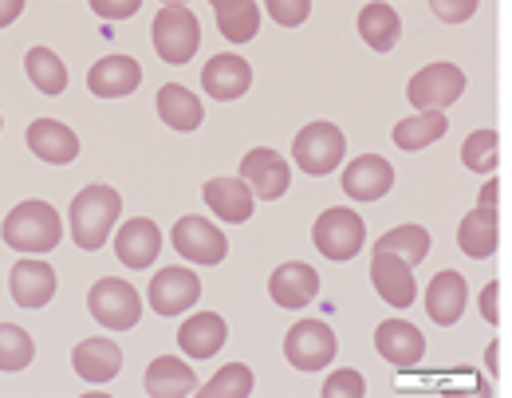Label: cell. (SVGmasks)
<instances>
[{"mask_svg":"<svg viewBox=\"0 0 512 398\" xmlns=\"http://www.w3.org/2000/svg\"><path fill=\"white\" fill-rule=\"evenodd\" d=\"M123 213V198L111 190V186H87L71 198L67 209V221H71V241L83 249V253H95L107 245L111 237V225L119 221Z\"/></svg>","mask_w":512,"mask_h":398,"instance_id":"1","label":"cell"},{"mask_svg":"<svg viewBox=\"0 0 512 398\" xmlns=\"http://www.w3.org/2000/svg\"><path fill=\"white\" fill-rule=\"evenodd\" d=\"M0 233H4V245L16 249V253H52L60 245V237H64V225H60L56 205H48V201H20L4 217Z\"/></svg>","mask_w":512,"mask_h":398,"instance_id":"2","label":"cell"},{"mask_svg":"<svg viewBox=\"0 0 512 398\" xmlns=\"http://www.w3.org/2000/svg\"><path fill=\"white\" fill-rule=\"evenodd\" d=\"M150 36H154L158 60H166L170 67L190 64L193 56H197V48H201V24H197V16H193L186 4H166L154 16Z\"/></svg>","mask_w":512,"mask_h":398,"instance_id":"3","label":"cell"},{"mask_svg":"<svg viewBox=\"0 0 512 398\" xmlns=\"http://www.w3.org/2000/svg\"><path fill=\"white\" fill-rule=\"evenodd\" d=\"M312 241L327 261H351V257H359V249L367 241V221L347 205H331L320 213Z\"/></svg>","mask_w":512,"mask_h":398,"instance_id":"4","label":"cell"},{"mask_svg":"<svg viewBox=\"0 0 512 398\" xmlns=\"http://www.w3.org/2000/svg\"><path fill=\"white\" fill-rule=\"evenodd\" d=\"M87 308L91 316L111 328V332H130L142 320V300L134 292V284L119 280V276H103L91 292H87Z\"/></svg>","mask_w":512,"mask_h":398,"instance_id":"5","label":"cell"},{"mask_svg":"<svg viewBox=\"0 0 512 398\" xmlns=\"http://www.w3.org/2000/svg\"><path fill=\"white\" fill-rule=\"evenodd\" d=\"M343 154H347V142H343V131L335 123H308L304 131L296 134V142H292L296 166L304 174H312V178L331 174L343 162Z\"/></svg>","mask_w":512,"mask_h":398,"instance_id":"6","label":"cell"},{"mask_svg":"<svg viewBox=\"0 0 512 398\" xmlns=\"http://www.w3.org/2000/svg\"><path fill=\"white\" fill-rule=\"evenodd\" d=\"M465 91V71L457 64H430L422 67L410 87H406V99L418 107V111H446L461 99Z\"/></svg>","mask_w":512,"mask_h":398,"instance_id":"7","label":"cell"},{"mask_svg":"<svg viewBox=\"0 0 512 398\" xmlns=\"http://www.w3.org/2000/svg\"><path fill=\"white\" fill-rule=\"evenodd\" d=\"M170 241H174L178 257H186V261H193V265H221V261L229 257V241H225V233H221L213 221L193 217V213L174 225Z\"/></svg>","mask_w":512,"mask_h":398,"instance_id":"8","label":"cell"},{"mask_svg":"<svg viewBox=\"0 0 512 398\" xmlns=\"http://www.w3.org/2000/svg\"><path fill=\"white\" fill-rule=\"evenodd\" d=\"M335 351H339L335 332L323 320H300L284 339V355L296 371H320L335 359Z\"/></svg>","mask_w":512,"mask_h":398,"instance_id":"9","label":"cell"},{"mask_svg":"<svg viewBox=\"0 0 512 398\" xmlns=\"http://www.w3.org/2000/svg\"><path fill=\"white\" fill-rule=\"evenodd\" d=\"M197 296H201V280H197V272H190V268L182 265L162 268L150 280V308L158 316H182L186 308L197 304Z\"/></svg>","mask_w":512,"mask_h":398,"instance_id":"10","label":"cell"},{"mask_svg":"<svg viewBox=\"0 0 512 398\" xmlns=\"http://www.w3.org/2000/svg\"><path fill=\"white\" fill-rule=\"evenodd\" d=\"M241 178L253 186V194L260 201H276L288 194V182H292V170H288V162L276 154V150H268V146H256L245 154V162H241Z\"/></svg>","mask_w":512,"mask_h":398,"instance_id":"11","label":"cell"},{"mask_svg":"<svg viewBox=\"0 0 512 398\" xmlns=\"http://www.w3.org/2000/svg\"><path fill=\"white\" fill-rule=\"evenodd\" d=\"M268 296H272V304H280L288 312L308 308L320 296V276L304 261H288V265H280L268 276Z\"/></svg>","mask_w":512,"mask_h":398,"instance_id":"12","label":"cell"},{"mask_svg":"<svg viewBox=\"0 0 512 398\" xmlns=\"http://www.w3.org/2000/svg\"><path fill=\"white\" fill-rule=\"evenodd\" d=\"M371 284L375 292L383 296L390 308H410L414 304V265L402 261L398 253H386L375 249V261H371Z\"/></svg>","mask_w":512,"mask_h":398,"instance_id":"13","label":"cell"},{"mask_svg":"<svg viewBox=\"0 0 512 398\" xmlns=\"http://www.w3.org/2000/svg\"><path fill=\"white\" fill-rule=\"evenodd\" d=\"M394 186V166L379 154H363L343 170V194L351 201H379Z\"/></svg>","mask_w":512,"mask_h":398,"instance_id":"14","label":"cell"},{"mask_svg":"<svg viewBox=\"0 0 512 398\" xmlns=\"http://www.w3.org/2000/svg\"><path fill=\"white\" fill-rule=\"evenodd\" d=\"M375 351L383 355L390 367L406 371V367H418L422 355H426V335L418 332L414 324L406 320H386L375 332Z\"/></svg>","mask_w":512,"mask_h":398,"instance_id":"15","label":"cell"},{"mask_svg":"<svg viewBox=\"0 0 512 398\" xmlns=\"http://www.w3.org/2000/svg\"><path fill=\"white\" fill-rule=\"evenodd\" d=\"M205 205L225 221V225H241L253 217L256 194L245 178H209L205 190H201Z\"/></svg>","mask_w":512,"mask_h":398,"instance_id":"16","label":"cell"},{"mask_svg":"<svg viewBox=\"0 0 512 398\" xmlns=\"http://www.w3.org/2000/svg\"><path fill=\"white\" fill-rule=\"evenodd\" d=\"M501 241V221H497V205H477L473 213H465V221L457 225V245L465 257L473 261H489L497 253Z\"/></svg>","mask_w":512,"mask_h":398,"instance_id":"17","label":"cell"},{"mask_svg":"<svg viewBox=\"0 0 512 398\" xmlns=\"http://www.w3.org/2000/svg\"><path fill=\"white\" fill-rule=\"evenodd\" d=\"M158 249H162V229H158L150 217H130L127 225L119 229V237H115L119 261L127 268H134V272L154 265Z\"/></svg>","mask_w":512,"mask_h":398,"instance_id":"18","label":"cell"},{"mask_svg":"<svg viewBox=\"0 0 512 398\" xmlns=\"http://www.w3.org/2000/svg\"><path fill=\"white\" fill-rule=\"evenodd\" d=\"M8 288H12V300H16L20 308H44V304L56 296V272H52L48 261L24 257V261L12 265Z\"/></svg>","mask_w":512,"mask_h":398,"instance_id":"19","label":"cell"},{"mask_svg":"<svg viewBox=\"0 0 512 398\" xmlns=\"http://www.w3.org/2000/svg\"><path fill=\"white\" fill-rule=\"evenodd\" d=\"M201 87L213 99L233 103V99H241L253 87V67L245 64L241 56H213L209 64L201 67Z\"/></svg>","mask_w":512,"mask_h":398,"instance_id":"20","label":"cell"},{"mask_svg":"<svg viewBox=\"0 0 512 398\" xmlns=\"http://www.w3.org/2000/svg\"><path fill=\"white\" fill-rule=\"evenodd\" d=\"M465 300H469L465 276H461V272H453V268L438 272V276L430 280V288H426V312H430V320H434V324H442V328H453V324L461 320Z\"/></svg>","mask_w":512,"mask_h":398,"instance_id":"21","label":"cell"},{"mask_svg":"<svg viewBox=\"0 0 512 398\" xmlns=\"http://www.w3.org/2000/svg\"><path fill=\"white\" fill-rule=\"evenodd\" d=\"M142 83V64L130 56H107L87 71V87L99 99H123Z\"/></svg>","mask_w":512,"mask_h":398,"instance_id":"22","label":"cell"},{"mask_svg":"<svg viewBox=\"0 0 512 398\" xmlns=\"http://www.w3.org/2000/svg\"><path fill=\"white\" fill-rule=\"evenodd\" d=\"M28 150L40 158V162H52V166H67L75 162L79 154V134L56 123V119H36L28 127Z\"/></svg>","mask_w":512,"mask_h":398,"instance_id":"23","label":"cell"},{"mask_svg":"<svg viewBox=\"0 0 512 398\" xmlns=\"http://www.w3.org/2000/svg\"><path fill=\"white\" fill-rule=\"evenodd\" d=\"M71 363H75V375L83 383H111L119 375V367H123V351L111 339H83L75 347Z\"/></svg>","mask_w":512,"mask_h":398,"instance_id":"24","label":"cell"},{"mask_svg":"<svg viewBox=\"0 0 512 398\" xmlns=\"http://www.w3.org/2000/svg\"><path fill=\"white\" fill-rule=\"evenodd\" d=\"M225 339H229V328H225V320H221L217 312H197V316H190V320L178 328V347H182L190 359H209V355H217V351L225 347Z\"/></svg>","mask_w":512,"mask_h":398,"instance_id":"25","label":"cell"},{"mask_svg":"<svg viewBox=\"0 0 512 398\" xmlns=\"http://www.w3.org/2000/svg\"><path fill=\"white\" fill-rule=\"evenodd\" d=\"M158 115H162V123H166L170 131L190 134L201 127L205 107H201V99L193 95L190 87H182V83H166V87L158 91Z\"/></svg>","mask_w":512,"mask_h":398,"instance_id":"26","label":"cell"},{"mask_svg":"<svg viewBox=\"0 0 512 398\" xmlns=\"http://www.w3.org/2000/svg\"><path fill=\"white\" fill-rule=\"evenodd\" d=\"M193 387H197V375L174 355H162L146 367V395L150 398H182L190 395Z\"/></svg>","mask_w":512,"mask_h":398,"instance_id":"27","label":"cell"},{"mask_svg":"<svg viewBox=\"0 0 512 398\" xmlns=\"http://www.w3.org/2000/svg\"><path fill=\"white\" fill-rule=\"evenodd\" d=\"M359 36L375 48V52H390L402 36V20L398 12L386 4V0H375V4H363L359 12Z\"/></svg>","mask_w":512,"mask_h":398,"instance_id":"28","label":"cell"},{"mask_svg":"<svg viewBox=\"0 0 512 398\" xmlns=\"http://www.w3.org/2000/svg\"><path fill=\"white\" fill-rule=\"evenodd\" d=\"M213 8H217V28H221L225 40L249 44L260 32V8H256L253 0H221Z\"/></svg>","mask_w":512,"mask_h":398,"instance_id":"29","label":"cell"},{"mask_svg":"<svg viewBox=\"0 0 512 398\" xmlns=\"http://www.w3.org/2000/svg\"><path fill=\"white\" fill-rule=\"evenodd\" d=\"M446 134V111H418L414 119H402L394 127V146L398 150H422Z\"/></svg>","mask_w":512,"mask_h":398,"instance_id":"30","label":"cell"},{"mask_svg":"<svg viewBox=\"0 0 512 398\" xmlns=\"http://www.w3.org/2000/svg\"><path fill=\"white\" fill-rule=\"evenodd\" d=\"M24 67H28V79L36 83L40 95H64L67 91V67L60 64V56L52 48H32L24 56Z\"/></svg>","mask_w":512,"mask_h":398,"instance_id":"31","label":"cell"},{"mask_svg":"<svg viewBox=\"0 0 512 398\" xmlns=\"http://www.w3.org/2000/svg\"><path fill=\"white\" fill-rule=\"evenodd\" d=\"M375 249L398 253V257L410 261V265H422V261L430 257V233H426L422 225H398V229H390V233H383V237L375 241Z\"/></svg>","mask_w":512,"mask_h":398,"instance_id":"32","label":"cell"},{"mask_svg":"<svg viewBox=\"0 0 512 398\" xmlns=\"http://www.w3.org/2000/svg\"><path fill=\"white\" fill-rule=\"evenodd\" d=\"M253 395V371L245 363H229L221 367L205 387H201V398H249Z\"/></svg>","mask_w":512,"mask_h":398,"instance_id":"33","label":"cell"},{"mask_svg":"<svg viewBox=\"0 0 512 398\" xmlns=\"http://www.w3.org/2000/svg\"><path fill=\"white\" fill-rule=\"evenodd\" d=\"M461 162H465L473 174H493L497 162H501V154H497V131L481 127V131L469 134L465 146H461Z\"/></svg>","mask_w":512,"mask_h":398,"instance_id":"34","label":"cell"},{"mask_svg":"<svg viewBox=\"0 0 512 398\" xmlns=\"http://www.w3.org/2000/svg\"><path fill=\"white\" fill-rule=\"evenodd\" d=\"M32 355H36L32 335L16 324H0V371H24Z\"/></svg>","mask_w":512,"mask_h":398,"instance_id":"35","label":"cell"},{"mask_svg":"<svg viewBox=\"0 0 512 398\" xmlns=\"http://www.w3.org/2000/svg\"><path fill=\"white\" fill-rule=\"evenodd\" d=\"M264 8H268V16H272L276 24L296 28V24H304V20H308L312 0H264Z\"/></svg>","mask_w":512,"mask_h":398,"instance_id":"36","label":"cell"},{"mask_svg":"<svg viewBox=\"0 0 512 398\" xmlns=\"http://www.w3.org/2000/svg\"><path fill=\"white\" fill-rule=\"evenodd\" d=\"M367 391V383H363V375L359 371H335L327 383H323V398H363Z\"/></svg>","mask_w":512,"mask_h":398,"instance_id":"37","label":"cell"},{"mask_svg":"<svg viewBox=\"0 0 512 398\" xmlns=\"http://www.w3.org/2000/svg\"><path fill=\"white\" fill-rule=\"evenodd\" d=\"M434 16L446 20V24H465L473 12H477V0H430Z\"/></svg>","mask_w":512,"mask_h":398,"instance_id":"38","label":"cell"},{"mask_svg":"<svg viewBox=\"0 0 512 398\" xmlns=\"http://www.w3.org/2000/svg\"><path fill=\"white\" fill-rule=\"evenodd\" d=\"M91 8L103 16V20H127L142 8V0H91Z\"/></svg>","mask_w":512,"mask_h":398,"instance_id":"39","label":"cell"},{"mask_svg":"<svg viewBox=\"0 0 512 398\" xmlns=\"http://www.w3.org/2000/svg\"><path fill=\"white\" fill-rule=\"evenodd\" d=\"M481 316L489 324H501V284L497 280H489L485 292H481Z\"/></svg>","mask_w":512,"mask_h":398,"instance_id":"40","label":"cell"},{"mask_svg":"<svg viewBox=\"0 0 512 398\" xmlns=\"http://www.w3.org/2000/svg\"><path fill=\"white\" fill-rule=\"evenodd\" d=\"M24 12V0H0V28H8Z\"/></svg>","mask_w":512,"mask_h":398,"instance_id":"41","label":"cell"},{"mask_svg":"<svg viewBox=\"0 0 512 398\" xmlns=\"http://www.w3.org/2000/svg\"><path fill=\"white\" fill-rule=\"evenodd\" d=\"M497 194H501V182H497V178H489V182H485V190H481V201H477V205H497Z\"/></svg>","mask_w":512,"mask_h":398,"instance_id":"42","label":"cell"},{"mask_svg":"<svg viewBox=\"0 0 512 398\" xmlns=\"http://www.w3.org/2000/svg\"><path fill=\"white\" fill-rule=\"evenodd\" d=\"M162 4H186V0H162Z\"/></svg>","mask_w":512,"mask_h":398,"instance_id":"43","label":"cell"},{"mask_svg":"<svg viewBox=\"0 0 512 398\" xmlns=\"http://www.w3.org/2000/svg\"><path fill=\"white\" fill-rule=\"evenodd\" d=\"M209 4H221V0H209Z\"/></svg>","mask_w":512,"mask_h":398,"instance_id":"44","label":"cell"}]
</instances>
